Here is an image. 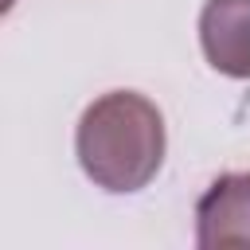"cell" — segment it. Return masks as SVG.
<instances>
[{"label":"cell","instance_id":"cell-1","mask_svg":"<svg viewBox=\"0 0 250 250\" xmlns=\"http://www.w3.org/2000/svg\"><path fill=\"white\" fill-rule=\"evenodd\" d=\"M82 172L105 191H141L164 164V117L133 90L102 94L74 133Z\"/></svg>","mask_w":250,"mask_h":250},{"label":"cell","instance_id":"cell-2","mask_svg":"<svg viewBox=\"0 0 250 250\" xmlns=\"http://www.w3.org/2000/svg\"><path fill=\"white\" fill-rule=\"evenodd\" d=\"M195 242L203 250L250 246V172L219 176L195 207Z\"/></svg>","mask_w":250,"mask_h":250},{"label":"cell","instance_id":"cell-3","mask_svg":"<svg viewBox=\"0 0 250 250\" xmlns=\"http://www.w3.org/2000/svg\"><path fill=\"white\" fill-rule=\"evenodd\" d=\"M199 43L219 74L250 78V0H207L199 12Z\"/></svg>","mask_w":250,"mask_h":250}]
</instances>
